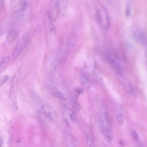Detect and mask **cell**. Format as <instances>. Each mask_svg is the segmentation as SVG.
Segmentation results:
<instances>
[{"label":"cell","instance_id":"obj_1","mask_svg":"<svg viewBox=\"0 0 147 147\" xmlns=\"http://www.w3.org/2000/svg\"><path fill=\"white\" fill-rule=\"evenodd\" d=\"M108 63L118 75H122V68L117 52L113 49H109L106 53Z\"/></svg>","mask_w":147,"mask_h":147},{"label":"cell","instance_id":"obj_2","mask_svg":"<svg viewBox=\"0 0 147 147\" xmlns=\"http://www.w3.org/2000/svg\"><path fill=\"white\" fill-rule=\"evenodd\" d=\"M96 20L100 26L104 29H109L110 25V20L106 9L102 5L97 7L96 10Z\"/></svg>","mask_w":147,"mask_h":147},{"label":"cell","instance_id":"obj_3","mask_svg":"<svg viewBox=\"0 0 147 147\" xmlns=\"http://www.w3.org/2000/svg\"><path fill=\"white\" fill-rule=\"evenodd\" d=\"M52 20L53 19L50 13H47L45 16V24L47 40L48 41V43L50 44H53L54 41H55V32Z\"/></svg>","mask_w":147,"mask_h":147},{"label":"cell","instance_id":"obj_4","mask_svg":"<svg viewBox=\"0 0 147 147\" xmlns=\"http://www.w3.org/2000/svg\"><path fill=\"white\" fill-rule=\"evenodd\" d=\"M119 76L121 77L119 80L125 92L130 96L136 98L137 96V92L130 80H129L127 78L123 76L122 75Z\"/></svg>","mask_w":147,"mask_h":147},{"label":"cell","instance_id":"obj_5","mask_svg":"<svg viewBox=\"0 0 147 147\" xmlns=\"http://www.w3.org/2000/svg\"><path fill=\"white\" fill-rule=\"evenodd\" d=\"M100 126L101 127V131L102 134L105 138V140L109 143H111L113 139V133L111 130V128L107 126H105L102 119H100Z\"/></svg>","mask_w":147,"mask_h":147},{"label":"cell","instance_id":"obj_6","mask_svg":"<svg viewBox=\"0 0 147 147\" xmlns=\"http://www.w3.org/2000/svg\"><path fill=\"white\" fill-rule=\"evenodd\" d=\"M41 108L42 110V113L48 119L53 122H55L57 120V114L55 110L50 106L47 104H44L42 106Z\"/></svg>","mask_w":147,"mask_h":147},{"label":"cell","instance_id":"obj_7","mask_svg":"<svg viewBox=\"0 0 147 147\" xmlns=\"http://www.w3.org/2000/svg\"><path fill=\"white\" fill-rule=\"evenodd\" d=\"M28 37L25 36V37H22L18 42V43L16 44V45L13 51V53H12V56L13 58H17L20 55L22 50L28 44Z\"/></svg>","mask_w":147,"mask_h":147},{"label":"cell","instance_id":"obj_8","mask_svg":"<svg viewBox=\"0 0 147 147\" xmlns=\"http://www.w3.org/2000/svg\"><path fill=\"white\" fill-rule=\"evenodd\" d=\"M63 117L64 119L68 123H72L74 125L76 122V116L74 113L68 108L65 107L63 110Z\"/></svg>","mask_w":147,"mask_h":147},{"label":"cell","instance_id":"obj_9","mask_svg":"<svg viewBox=\"0 0 147 147\" xmlns=\"http://www.w3.org/2000/svg\"><path fill=\"white\" fill-rule=\"evenodd\" d=\"M49 6L51 9L50 14L53 20H56L58 13L59 11V6L58 0H49Z\"/></svg>","mask_w":147,"mask_h":147},{"label":"cell","instance_id":"obj_10","mask_svg":"<svg viewBox=\"0 0 147 147\" xmlns=\"http://www.w3.org/2000/svg\"><path fill=\"white\" fill-rule=\"evenodd\" d=\"M133 37L136 41L138 43L145 44L147 41V37L143 31L141 29H137L133 31Z\"/></svg>","mask_w":147,"mask_h":147},{"label":"cell","instance_id":"obj_11","mask_svg":"<svg viewBox=\"0 0 147 147\" xmlns=\"http://www.w3.org/2000/svg\"><path fill=\"white\" fill-rule=\"evenodd\" d=\"M16 81H13L10 90V98L14 107L17 109V86Z\"/></svg>","mask_w":147,"mask_h":147},{"label":"cell","instance_id":"obj_12","mask_svg":"<svg viewBox=\"0 0 147 147\" xmlns=\"http://www.w3.org/2000/svg\"><path fill=\"white\" fill-rule=\"evenodd\" d=\"M80 80L84 87L86 88H89L91 87V82L87 77V76L83 72L80 74Z\"/></svg>","mask_w":147,"mask_h":147},{"label":"cell","instance_id":"obj_13","mask_svg":"<svg viewBox=\"0 0 147 147\" xmlns=\"http://www.w3.org/2000/svg\"><path fill=\"white\" fill-rule=\"evenodd\" d=\"M27 7H28V4H27L26 2H24L20 6V9L14 13V17L16 18L17 19L20 18L22 16L24 11L26 9Z\"/></svg>","mask_w":147,"mask_h":147},{"label":"cell","instance_id":"obj_14","mask_svg":"<svg viewBox=\"0 0 147 147\" xmlns=\"http://www.w3.org/2000/svg\"><path fill=\"white\" fill-rule=\"evenodd\" d=\"M59 6V11L63 16L66 14L67 9V0H58Z\"/></svg>","mask_w":147,"mask_h":147},{"label":"cell","instance_id":"obj_15","mask_svg":"<svg viewBox=\"0 0 147 147\" xmlns=\"http://www.w3.org/2000/svg\"><path fill=\"white\" fill-rule=\"evenodd\" d=\"M103 115H104L105 123L106 124V126L110 128H111L112 122H111V117H110L109 111L107 110V109L106 107L105 108L104 111H103Z\"/></svg>","mask_w":147,"mask_h":147},{"label":"cell","instance_id":"obj_16","mask_svg":"<svg viewBox=\"0 0 147 147\" xmlns=\"http://www.w3.org/2000/svg\"><path fill=\"white\" fill-rule=\"evenodd\" d=\"M115 119H116V122L118 125H119V126L123 125V124L124 123V122H125L124 115L122 113H118L116 115Z\"/></svg>","mask_w":147,"mask_h":147},{"label":"cell","instance_id":"obj_17","mask_svg":"<svg viewBox=\"0 0 147 147\" xmlns=\"http://www.w3.org/2000/svg\"><path fill=\"white\" fill-rule=\"evenodd\" d=\"M17 36V32L16 31V30L14 29H11L8 34V41L9 42H12L16 38Z\"/></svg>","mask_w":147,"mask_h":147},{"label":"cell","instance_id":"obj_18","mask_svg":"<svg viewBox=\"0 0 147 147\" xmlns=\"http://www.w3.org/2000/svg\"><path fill=\"white\" fill-rule=\"evenodd\" d=\"M70 101H71V104L73 109L76 111H79L80 109V107L79 103L76 101V100L74 98H71Z\"/></svg>","mask_w":147,"mask_h":147},{"label":"cell","instance_id":"obj_19","mask_svg":"<svg viewBox=\"0 0 147 147\" xmlns=\"http://www.w3.org/2000/svg\"><path fill=\"white\" fill-rule=\"evenodd\" d=\"M53 95L55 96H56L57 98H59V99H63V100H65V97H64V95L60 91L54 90L53 91Z\"/></svg>","mask_w":147,"mask_h":147},{"label":"cell","instance_id":"obj_20","mask_svg":"<svg viewBox=\"0 0 147 147\" xmlns=\"http://www.w3.org/2000/svg\"><path fill=\"white\" fill-rule=\"evenodd\" d=\"M131 137L133 138V140L136 141V142H139V137L137 133V131H136L135 130H132L131 132Z\"/></svg>","mask_w":147,"mask_h":147},{"label":"cell","instance_id":"obj_21","mask_svg":"<svg viewBox=\"0 0 147 147\" xmlns=\"http://www.w3.org/2000/svg\"><path fill=\"white\" fill-rule=\"evenodd\" d=\"M9 61V58L7 57H3L2 59H0V68H1L5 63H7Z\"/></svg>","mask_w":147,"mask_h":147},{"label":"cell","instance_id":"obj_22","mask_svg":"<svg viewBox=\"0 0 147 147\" xmlns=\"http://www.w3.org/2000/svg\"><path fill=\"white\" fill-rule=\"evenodd\" d=\"M88 147H95L94 141L91 138H90L88 141Z\"/></svg>","mask_w":147,"mask_h":147},{"label":"cell","instance_id":"obj_23","mask_svg":"<svg viewBox=\"0 0 147 147\" xmlns=\"http://www.w3.org/2000/svg\"><path fill=\"white\" fill-rule=\"evenodd\" d=\"M68 147H76L75 143L72 141V140H69L68 141Z\"/></svg>","mask_w":147,"mask_h":147},{"label":"cell","instance_id":"obj_24","mask_svg":"<svg viewBox=\"0 0 147 147\" xmlns=\"http://www.w3.org/2000/svg\"><path fill=\"white\" fill-rule=\"evenodd\" d=\"M7 79H8V78H7V76H3V77L1 79V80H0V86L2 85V84H3L4 83H5V82L7 81Z\"/></svg>","mask_w":147,"mask_h":147},{"label":"cell","instance_id":"obj_25","mask_svg":"<svg viewBox=\"0 0 147 147\" xmlns=\"http://www.w3.org/2000/svg\"><path fill=\"white\" fill-rule=\"evenodd\" d=\"M83 89L82 88H78V89L76 90V92L78 93V94H80L82 92H83Z\"/></svg>","mask_w":147,"mask_h":147},{"label":"cell","instance_id":"obj_26","mask_svg":"<svg viewBox=\"0 0 147 147\" xmlns=\"http://www.w3.org/2000/svg\"><path fill=\"white\" fill-rule=\"evenodd\" d=\"M145 44L146 45V64H147V41L145 42Z\"/></svg>","mask_w":147,"mask_h":147},{"label":"cell","instance_id":"obj_27","mask_svg":"<svg viewBox=\"0 0 147 147\" xmlns=\"http://www.w3.org/2000/svg\"><path fill=\"white\" fill-rule=\"evenodd\" d=\"M2 140L0 138V147L2 146Z\"/></svg>","mask_w":147,"mask_h":147},{"label":"cell","instance_id":"obj_28","mask_svg":"<svg viewBox=\"0 0 147 147\" xmlns=\"http://www.w3.org/2000/svg\"><path fill=\"white\" fill-rule=\"evenodd\" d=\"M107 1H109V2H111V0H107Z\"/></svg>","mask_w":147,"mask_h":147}]
</instances>
